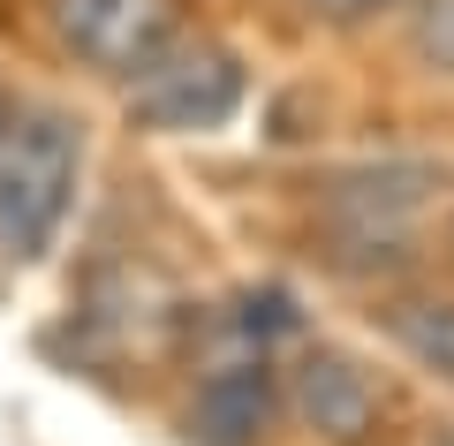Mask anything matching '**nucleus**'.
<instances>
[{
  "label": "nucleus",
  "instance_id": "nucleus-1",
  "mask_svg": "<svg viewBox=\"0 0 454 446\" xmlns=\"http://www.w3.org/2000/svg\"><path fill=\"white\" fill-rule=\"evenodd\" d=\"M83 190V121L68 106H23L0 129V272H31L61 242Z\"/></svg>",
  "mask_w": 454,
  "mask_h": 446
},
{
  "label": "nucleus",
  "instance_id": "nucleus-2",
  "mask_svg": "<svg viewBox=\"0 0 454 446\" xmlns=\"http://www.w3.org/2000/svg\"><path fill=\"white\" fill-rule=\"evenodd\" d=\"M121 91H129V121L137 129H152V137H205V129L235 121L250 76H243V61H235L227 46L175 31Z\"/></svg>",
  "mask_w": 454,
  "mask_h": 446
},
{
  "label": "nucleus",
  "instance_id": "nucleus-3",
  "mask_svg": "<svg viewBox=\"0 0 454 446\" xmlns=\"http://www.w3.org/2000/svg\"><path fill=\"white\" fill-rule=\"evenodd\" d=\"M53 46L91 76L129 83L152 53L175 38V0H46Z\"/></svg>",
  "mask_w": 454,
  "mask_h": 446
},
{
  "label": "nucleus",
  "instance_id": "nucleus-4",
  "mask_svg": "<svg viewBox=\"0 0 454 446\" xmlns=\"http://www.w3.org/2000/svg\"><path fill=\"white\" fill-rule=\"evenodd\" d=\"M280 394H288V416L325 446H372L379 424H387V401H379L372 371L340 348H303V364L288 371Z\"/></svg>",
  "mask_w": 454,
  "mask_h": 446
},
{
  "label": "nucleus",
  "instance_id": "nucleus-5",
  "mask_svg": "<svg viewBox=\"0 0 454 446\" xmlns=\"http://www.w3.org/2000/svg\"><path fill=\"white\" fill-rule=\"evenodd\" d=\"M280 409H288L280 371L265 364V348H258V356H235V364H212L205 379H197L182 424H190L197 446H258Z\"/></svg>",
  "mask_w": 454,
  "mask_h": 446
},
{
  "label": "nucleus",
  "instance_id": "nucleus-6",
  "mask_svg": "<svg viewBox=\"0 0 454 446\" xmlns=\"http://www.w3.org/2000/svg\"><path fill=\"white\" fill-rule=\"evenodd\" d=\"M379 325L417 371L454 386V295H394V303H379Z\"/></svg>",
  "mask_w": 454,
  "mask_h": 446
},
{
  "label": "nucleus",
  "instance_id": "nucleus-7",
  "mask_svg": "<svg viewBox=\"0 0 454 446\" xmlns=\"http://www.w3.org/2000/svg\"><path fill=\"white\" fill-rule=\"evenodd\" d=\"M303 325V310H295V295L288 287H243L235 295V310H227V333H243V340H280V333H295Z\"/></svg>",
  "mask_w": 454,
  "mask_h": 446
},
{
  "label": "nucleus",
  "instance_id": "nucleus-8",
  "mask_svg": "<svg viewBox=\"0 0 454 446\" xmlns=\"http://www.w3.org/2000/svg\"><path fill=\"white\" fill-rule=\"evenodd\" d=\"M409 38H417V61H432V68L454 76V0H417Z\"/></svg>",
  "mask_w": 454,
  "mask_h": 446
},
{
  "label": "nucleus",
  "instance_id": "nucleus-9",
  "mask_svg": "<svg viewBox=\"0 0 454 446\" xmlns=\"http://www.w3.org/2000/svg\"><path fill=\"white\" fill-rule=\"evenodd\" d=\"M310 16L325 23H372V16H394V8H409V0H303Z\"/></svg>",
  "mask_w": 454,
  "mask_h": 446
},
{
  "label": "nucleus",
  "instance_id": "nucleus-10",
  "mask_svg": "<svg viewBox=\"0 0 454 446\" xmlns=\"http://www.w3.org/2000/svg\"><path fill=\"white\" fill-rule=\"evenodd\" d=\"M8 113H16V98H8V91H0V129H8Z\"/></svg>",
  "mask_w": 454,
  "mask_h": 446
}]
</instances>
